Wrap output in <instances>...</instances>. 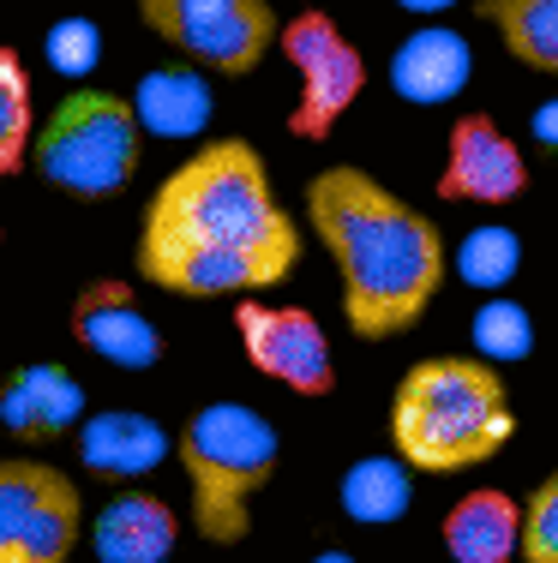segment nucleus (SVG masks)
Instances as JSON below:
<instances>
[{"label":"nucleus","mask_w":558,"mask_h":563,"mask_svg":"<svg viewBox=\"0 0 558 563\" xmlns=\"http://www.w3.org/2000/svg\"><path fill=\"white\" fill-rule=\"evenodd\" d=\"M516 413L499 372L481 354H438L403 372L391 396V444L408 467L462 474L511 444Z\"/></svg>","instance_id":"nucleus-3"},{"label":"nucleus","mask_w":558,"mask_h":563,"mask_svg":"<svg viewBox=\"0 0 558 563\" xmlns=\"http://www.w3.org/2000/svg\"><path fill=\"white\" fill-rule=\"evenodd\" d=\"M403 12H420V19H438V12H450V7H462V0H396Z\"/></svg>","instance_id":"nucleus-26"},{"label":"nucleus","mask_w":558,"mask_h":563,"mask_svg":"<svg viewBox=\"0 0 558 563\" xmlns=\"http://www.w3.org/2000/svg\"><path fill=\"white\" fill-rule=\"evenodd\" d=\"M132 109L151 139H198L210 126V85L198 78V66H156L139 78Z\"/></svg>","instance_id":"nucleus-17"},{"label":"nucleus","mask_w":558,"mask_h":563,"mask_svg":"<svg viewBox=\"0 0 558 563\" xmlns=\"http://www.w3.org/2000/svg\"><path fill=\"white\" fill-rule=\"evenodd\" d=\"M175 455L193 479V528L210 545H234L252 533V498L271 486L283 444L276 426L247 401H205L180 426Z\"/></svg>","instance_id":"nucleus-4"},{"label":"nucleus","mask_w":558,"mask_h":563,"mask_svg":"<svg viewBox=\"0 0 558 563\" xmlns=\"http://www.w3.org/2000/svg\"><path fill=\"white\" fill-rule=\"evenodd\" d=\"M535 144H540L547 156H558V97L535 109Z\"/></svg>","instance_id":"nucleus-25"},{"label":"nucleus","mask_w":558,"mask_h":563,"mask_svg":"<svg viewBox=\"0 0 558 563\" xmlns=\"http://www.w3.org/2000/svg\"><path fill=\"white\" fill-rule=\"evenodd\" d=\"M523 558H528V563H558V474L540 479V492L528 498V516H523Z\"/></svg>","instance_id":"nucleus-24"},{"label":"nucleus","mask_w":558,"mask_h":563,"mask_svg":"<svg viewBox=\"0 0 558 563\" xmlns=\"http://www.w3.org/2000/svg\"><path fill=\"white\" fill-rule=\"evenodd\" d=\"M234 330H241L247 360L264 378L288 384L295 396H330L337 390V360H330V336L307 306H264L241 300L234 306Z\"/></svg>","instance_id":"nucleus-9"},{"label":"nucleus","mask_w":558,"mask_h":563,"mask_svg":"<svg viewBox=\"0 0 558 563\" xmlns=\"http://www.w3.org/2000/svg\"><path fill=\"white\" fill-rule=\"evenodd\" d=\"M474 73V55H469V36L450 31V24H420V31L403 36V48L391 55V85L403 102L415 109H438V102L462 97Z\"/></svg>","instance_id":"nucleus-12"},{"label":"nucleus","mask_w":558,"mask_h":563,"mask_svg":"<svg viewBox=\"0 0 558 563\" xmlns=\"http://www.w3.org/2000/svg\"><path fill=\"white\" fill-rule=\"evenodd\" d=\"M36 151V102L19 48H0V174H19Z\"/></svg>","instance_id":"nucleus-20"},{"label":"nucleus","mask_w":558,"mask_h":563,"mask_svg":"<svg viewBox=\"0 0 558 563\" xmlns=\"http://www.w3.org/2000/svg\"><path fill=\"white\" fill-rule=\"evenodd\" d=\"M139 19L186 66L229 73V78L252 73L283 43V24H276L271 0H139Z\"/></svg>","instance_id":"nucleus-6"},{"label":"nucleus","mask_w":558,"mask_h":563,"mask_svg":"<svg viewBox=\"0 0 558 563\" xmlns=\"http://www.w3.org/2000/svg\"><path fill=\"white\" fill-rule=\"evenodd\" d=\"M307 222L342 276V318L361 342L403 336L445 288V234L366 168L337 163L313 174Z\"/></svg>","instance_id":"nucleus-2"},{"label":"nucleus","mask_w":558,"mask_h":563,"mask_svg":"<svg viewBox=\"0 0 558 563\" xmlns=\"http://www.w3.org/2000/svg\"><path fill=\"white\" fill-rule=\"evenodd\" d=\"M180 540V516L151 492H121L114 504H102L90 545L102 563H168Z\"/></svg>","instance_id":"nucleus-14"},{"label":"nucleus","mask_w":558,"mask_h":563,"mask_svg":"<svg viewBox=\"0 0 558 563\" xmlns=\"http://www.w3.org/2000/svg\"><path fill=\"white\" fill-rule=\"evenodd\" d=\"M307 563H354L349 552H318V558H307Z\"/></svg>","instance_id":"nucleus-27"},{"label":"nucleus","mask_w":558,"mask_h":563,"mask_svg":"<svg viewBox=\"0 0 558 563\" xmlns=\"http://www.w3.org/2000/svg\"><path fill=\"white\" fill-rule=\"evenodd\" d=\"M474 7L511 48V60L558 78V0H474Z\"/></svg>","instance_id":"nucleus-18"},{"label":"nucleus","mask_w":558,"mask_h":563,"mask_svg":"<svg viewBox=\"0 0 558 563\" xmlns=\"http://www.w3.org/2000/svg\"><path fill=\"white\" fill-rule=\"evenodd\" d=\"M144 120L132 109V97L114 90H73L61 97L48 120L36 126V151L31 168L48 186H61L66 198H114L127 192V180L139 174L144 156Z\"/></svg>","instance_id":"nucleus-5"},{"label":"nucleus","mask_w":558,"mask_h":563,"mask_svg":"<svg viewBox=\"0 0 558 563\" xmlns=\"http://www.w3.org/2000/svg\"><path fill=\"white\" fill-rule=\"evenodd\" d=\"M288 55V66L300 73V97L295 109H288V132L295 139H330L337 132V120L361 102L366 90V60L361 48L349 43V36L337 31V19H325V12H295V19L283 24V43H276Z\"/></svg>","instance_id":"nucleus-7"},{"label":"nucleus","mask_w":558,"mask_h":563,"mask_svg":"<svg viewBox=\"0 0 558 563\" xmlns=\"http://www.w3.org/2000/svg\"><path fill=\"white\" fill-rule=\"evenodd\" d=\"M73 336L85 354L109 360L121 372H144L163 360V336H156V318L139 306V294L127 282H85L73 300Z\"/></svg>","instance_id":"nucleus-11"},{"label":"nucleus","mask_w":558,"mask_h":563,"mask_svg":"<svg viewBox=\"0 0 558 563\" xmlns=\"http://www.w3.org/2000/svg\"><path fill=\"white\" fill-rule=\"evenodd\" d=\"M528 186V156L493 114H462L450 126L438 198L445 205H511Z\"/></svg>","instance_id":"nucleus-10"},{"label":"nucleus","mask_w":558,"mask_h":563,"mask_svg":"<svg viewBox=\"0 0 558 563\" xmlns=\"http://www.w3.org/2000/svg\"><path fill=\"white\" fill-rule=\"evenodd\" d=\"M78 455H85L90 474H109V479H139L151 467L168 462V432L151 420V413H132V408H102L78 426Z\"/></svg>","instance_id":"nucleus-15"},{"label":"nucleus","mask_w":558,"mask_h":563,"mask_svg":"<svg viewBox=\"0 0 558 563\" xmlns=\"http://www.w3.org/2000/svg\"><path fill=\"white\" fill-rule=\"evenodd\" d=\"M415 498V479H408L403 455H361V462L342 474V509L366 528H391L396 516Z\"/></svg>","instance_id":"nucleus-19"},{"label":"nucleus","mask_w":558,"mask_h":563,"mask_svg":"<svg viewBox=\"0 0 558 563\" xmlns=\"http://www.w3.org/2000/svg\"><path fill=\"white\" fill-rule=\"evenodd\" d=\"M0 420H7L12 438L24 444H43V438H61L73 426H85V390L66 366H19L0 396Z\"/></svg>","instance_id":"nucleus-13"},{"label":"nucleus","mask_w":558,"mask_h":563,"mask_svg":"<svg viewBox=\"0 0 558 563\" xmlns=\"http://www.w3.org/2000/svg\"><path fill=\"white\" fill-rule=\"evenodd\" d=\"M445 552H450V563H511V558H523V509L493 486L462 492V498L445 509Z\"/></svg>","instance_id":"nucleus-16"},{"label":"nucleus","mask_w":558,"mask_h":563,"mask_svg":"<svg viewBox=\"0 0 558 563\" xmlns=\"http://www.w3.org/2000/svg\"><path fill=\"white\" fill-rule=\"evenodd\" d=\"M132 264L180 300H241L300 264V228L271 192V168L247 139H210L151 192Z\"/></svg>","instance_id":"nucleus-1"},{"label":"nucleus","mask_w":558,"mask_h":563,"mask_svg":"<svg viewBox=\"0 0 558 563\" xmlns=\"http://www.w3.org/2000/svg\"><path fill=\"white\" fill-rule=\"evenodd\" d=\"M516 264H523V240L504 222L469 228L462 246H457V276L469 282V288H504V282L516 276Z\"/></svg>","instance_id":"nucleus-21"},{"label":"nucleus","mask_w":558,"mask_h":563,"mask_svg":"<svg viewBox=\"0 0 558 563\" xmlns=\"http://www.w3.org/2000/svg\"><path fill=\"white\" fill-rule=\"evenodd\" d=\"M474 354H481L486 366H504V360L535 354V318H528V306L481 300V312H474Z\"/></svg>","instance_id":"nucleus-22"},{"label":"nucleus","mask_w":558,"mask_h":563,"mask_svg":"<svg viewBox=\"0 0 558 563\" xmlns=\"http://www.w3.org/2000/svg\"><path fill=\"white\" fill-rule=\"evenodd\" d=\"M85 528L78 486L48 462H0V563H66Z\"/></svg>","instance_id":"nucleus-8"},{"label":"nucleus","mask_w":558,"mask_h":563,"mask_svg":"<svg viewBox=\"0 0 558 563\" xmlns=\"http://www.w3.org/2000/svg\"><path fill=\"white\" fill-rule=\"evenodd\" d=\"M43 55H48L55 73L85 78L90 66L102 60V24L97 19H55V24H48V36H43Z\"/></svg>","instance_id":"nucleus-23"}]
</instances>
